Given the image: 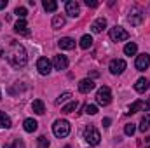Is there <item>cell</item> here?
Listing matches in <instances>:
<instances>
[{"instance_id":"1","label":"cell","mask_w":150,"mask_h":148,"mask_svg":"<svg viewBox=\"0 0 150 148\" xmlns=\"http://www.w3.org/2000/svg\"><path fill=\"white\" fill-rule=\"evenodd\" d=\"M0 58H5L14 68H23L28 63L25 47L16 40H2L0 42Z\"/></svg>"},{"instance_id":"2","label":"cell","mask_w":150,"mask_h":148,"mask_svg":"<svg viewBox=\"0 0 150 148\" xmlns=\"http://www.w3.org/2000/svg\"><path fill=\"white\" fill-rule=\"evenodd\" d=\"M52 132L56 138H67L70 134V122L68 120H56L52 124Z\"/></svg>"},{"instance_id":"3","label":"cell","mask_w":150,"mask_h":148,"mask_svg":"<svg viewBox=\"0 0 150 148\" xmlns=\"http://www.w3.org/2000/svg\"><path fill=\"white\" fill-rule=\"evenodd\" d=\"M84 140H86L91 147H96V145H100V141H101V134H100V131H98L96 127L87 125V127L84 129Z\"/></svg>"},{"instance_id":"4","label":"cell","mask_w":150,"mask_h":148,"mask_svg":"<svg viewBox=\"0 0 150 148\" xmlns=\"http://www.w3.org/2000/svg\"><path fill=\"white\" fill-rule=\"evenodd\" d=\"M110 101H112V91H110V87L103 85L101 89H98V92H96V103L101 105V106H107V105H110Z\"/></svg>"},{"instance_id":"5","label":"cell","mask_w":150,"mask_h":148,"mask_svg":"<svg viewBox=\"0 0 150 148\" xmlns=\"http://www.w3.org/2000/svg\"><path fill=\"white\" fill-rule=\"evenodd\" d=\"M108 35H110V38H112L113 42H124V40L129 38V33L122 26H113V28H110Z\"/></svg>"},{"instance_id":"6","label":"cell","mask_w":150,"mask_h":148,"mask_svg":"<svg viewBox=\"0 0 150 148\" xmlns=\"http://www.w3.org/2000/svg\"><path fill=\"white\" fill-rule=\"evenodd\" d=\"M127 19H129V23H131L133 26H138V25H142V21H143V12H142L138 7H134V9L129 11Z\"/></svg>"},{"instance_id":"7","label":"cell","mask_w":150,"mask_h":148,"mask_svg":"<svg viewBox=\"0 0 150 148\" xmlns=\"http://www.w3.org/2000/svg\"><path fill=\"white\" fill-rule=\"evenodd\" d=\"M108 70H110V73H113V75H120L126 70V61H124V59H112L110 65H108Z\"/></svg>"},{"instance_id":"8","label":"cell","mask_w":150,"mask_h":148,"mask_svg":"<svg viewBox=\"0 0 150 148\" xmlns=\"http://www.w3.org/2000/svg\"><path fill=\"white\" fill-rule=\"evenodd\" d=\"M51 68H52V63L47 59V58H38L37 61V70L40 75H49L51 73Z\"/></svg>"},{"instance_id":"9","label":"cell","mask_w":150,"mask_h":148,"mask_svg":"<svg viewBox=\"0 0 150 148\" xmlns=\"http://www.w3.org/2000/svg\"><path fill=\"white\" fill-rule=\"evenodd\" d=\"M150 111V101H142V99H138V101H134L133 105H129V110L127 113H136V111Z\"/></svg>"},{"instance_id":"10","label":"cell","mask_w":150,"mask_h":148,"mask_svg":"<svg viewBox=\"0 0 150 148\" xmlns=\"http://www.w3.org/2000/svg\"><path fill=\"white\" fill-rule=\"evenodd\" d=\"M134 66H136V70H140V72L147 70V68L150 66V56L147 54V52L136 56V63H134Z\"/></svg>"},{"instance_id":"11","label":"cell","mask_w":150,"mask_h":148,"mask_svg":"<svg viewBox=\"0 0 150 148\" xmlns=\"http://www.w3.org/2000/svg\"><path fill=\"white\" fill-rule=\"evenodd\" d=\"M65 9H67V14H68L70 18H77V16L80 14V5H79V2H75V0H68V2L65 4Z\"/></svg>"},{"instance_id":"12","label":"cell","mask_w":150,"mask_h":148,"mask_svg":"<svg viewBox=\"0 0 150 148\" xmlns=\"http://www.w3.org/2000/svg\"><path fill=\"white\" fill-rule=\"evenodd\" d=\"M52 66H54V70H67L68 68V58L67 56H63V54H59V56H54V59H52Z\"/></svg>"},{"instance_id":"13","label":"cell","mask_w":150,"mask_h":148,"mask_svg":"<svg viewBox=\"0 0 150 148\" xmlns=\"http://www.w3.org/2000/svg\"><path fill=\"white\" fill-rule=\"evenodd\" d=\"M105 28H107V19H105V18H98V19H94L93 25H91L93 33H101Z\"/></svg>"},{"instance_id":"14","label":"cell","mask_w":150,"mask_h":148,"mask_svg":"<svg viewBox=\"0 0 150 148\" xmlns=\"http://www.w3.org/2000/svg\"><path fill=\"white\" fill-rule=\"evenodd\" d=\"M94 89V82L91 80V78H82L80 82H79V91L80 92H89V91H93Z\"/></svg>"},{"instance_id":"15","label":"cell","mask_w":150,"mask_h":148,"mask_svg":"<svg viewBox=\"0 0 150 148\" xmlns=\"http://www.w3.org/2000/svg\"><path fill=\"white\" fill-rule=\"evenodd\" d=\"M58 45H59V49H65V51H70V49H74L75 47V40L70 37H63L58 40Z\"/></svg>"},{"instance_id":"16","label":"cell","mask_w":150,"mask_h":148,"mask_svg":"<svg viewBox=\"0 0 150 148\" xmlns=\"http://www.w3.org/2000/svg\"><path fill=\"white\" fill-rule=\"evenodd\" d=\"M14 30H16V33H19V35H28V33H30L28 25H26L25 19H18V23L14 25Z\"/></svg>"},{"instance_id":"17","label":"cell","mask_w":150,"mask_h":148,"mask_svg":"<svg viewBox=\"0 0 150 148\" xmlns=\"http://www.w3.org/2000/svg\"><path fill=\"white\" fill-rule=\"evenodd\" d=\"M149 85H150L149 80H147L145 77H142V78L136 80V84H134V91H136V92H145V91L149 89Z\"/></svg>"},{"instance_id":"18","label":"cell","mask_w":150,"mask_h":148,"mask_svg":"<svg viewBox=\"0 0 150 148\" xmlns=\"http://www.w3.org/2000/svg\"><path fill=\"white\" fill-rule=\"evenodd\" d=\"M38 127L37 120H33V118H25V122H23V129L26 131V132H35Z\"/></svg>"},{"instance_id":"19","label":"cell","mask_w":150,"mask_h":148,"mask_svg":"<svg viewBox=\"0 0 150 148\" xmlns=\"http://www.w3.org/2000/svg\"><path fill=\"white\" fill-rule=\"evenodd\" d=\"M65 23H67V19H65V16H61V14H56V16L52 18V28H54V30L63 28Z\"/></svg>"},{"instance_id":"20","label":"cell","mask_w":150,"mask_h":148,"mask_svg":"<svg viewBox=\"0 0 150 148\" xmlns=\"http://www.w3.org/2000/svg\"><path fill=\"white\" fill-rule=\"evenodd\" d=\"M136 51H138V45H136L134 42H127V44L124 45V54H126V56H134Z\"/></svg>"},{"instance_id":"21","label":"cell","mask_w":150,"mask_h":148,"mask_svg":"<svg viewBox=\"0 0 150 148\" xmlns=\"http://www.w3.org/2000/svg\"><path fill=\"white\" fill-rule=\"evenodd\" d=\"M32 110L35 111L37 115H42V113L45 111V106H44V101H42V99H35V101L32 103Z\"/></svg>"},{"instance_id":"22","label":"cell","mask_w":150,"mask_h":148,"mask_svg":"<svg viewBox=\"0 0 150 148\" xmlns=\"http://www.w3.org/2000/svg\"><path fill=\"white\" fill-rule=\"evenodd\" d=\"M12 125L11 118L5 115V111H0V129H9Z\"/></svg>"},{"instance_id":"23","label":"cell","mask_w":150,"mask_h":148,"mask_svg":"<svg viewBox=\"0 0 150 148\" xmlns=\"http://www.w3.org/2000/svg\"><path fill=\"white\" fill-rule=\"evenodd\" d=\"M42 5H44V9H45L47 12H54V11L58 9V4H56L54 0H44Z\"/></svg>"},{"instance_id":"24","label":"cell","mask_w":150,"mask_h":148,"mask_svg":"<svg viewBox=\"0 0 150 148\" xmlns=\"http://www.w3.org/2000/svg\"><path fill=\"white\" fill-rule=\"evenodd\" d=\"M79 45H80L82 49H89V47L93 45V37H91V35H84V37L80 38Z\"/></svg>"},{"instance_id":"25","label":"cell","mask_w":150,"mask_h":148,"mask_svg":"<svg viewBox=\"0 0 150 148\" xmlns=\"http://www.w3.org/2000/svg\"><path fill=\"white\" fill-rule=\"evenodd\" d=\"M149 127H150V113H147V115L142 118V122H140V131H143V132H145Z\"/></svg>"},{"instance_id":"26","label":"cell","mask_w":150,"mask_h":148,"mask_svg":"<svg viewBox=\"0 0 150 148\" xmlns=\"http://www.w3.org/2000/svg\"><path fill=\"white\" fill-rule=\"evenodd\" d=\"M70 98H72V92H63V94H59V96H58L56 105H63V103H67Z\"/></svg>"},{"instance_id":"27","label":"cell","mask_w":150,"mask_h":148,"mask_svg":"<svg viewBox=\"0 0 150 148\" xmlns=\"http://www.w3.org/2000/svg\"><path fill=\"white\" fill-rule=\"evenodd\" d=\"M77 106H79V103H77V101H70L68 105H65V106H63V113H72L74 110H77Z\"/></svg>"},{"instance_id":"28","label":"cell","mask_w":150,"mask_h":148,"mask_svg":"<svg viewBox=\"0 0 150 148\" xmlns=\"http://www.w3.org/2000/svg\"><path fill=\"white\" fill-rule=\"evenodd\" d=\"M134 132H136L134 124H126V127H124V134H126V136H133Z\"/></svg>"},{"instance_id":"29","label":"cell","mask_w":150,"mask_h":148,"mask_svg":"<svg viewBox=\"0 0 150 148\" xmlns=\"http://www.w3.org/2000/svg\"><path fill=\"white\" fill-rule=\"evenodd\" d=\"M37 143H38V148H49V145H51L49 140H47L45 136H40V138L37 140Z\"/></svg>"},{"instance_id":"30","label":"cell","mask_w":150,"mask_h":148,"mask_svg":"<svg viewBox=\"0 0 150 148\" xmlns=\"http://www.w3.org/2000/svg\"><path fill=\"white\" fill-rule=\"evenodd\" d=\"M14 14H18V18H19V19H25L28 12H26V9H25V7H16Z\"/></svg>"},{"instance_id":"31","label":"cell","mask_w":150,"mask_h":148,"mask_svg":"<svg viewBox=\"0 0 150 148\" xmlns=\"http://www.w3.org/2000/svg\"><path fill=\"white\" fill-rule=\"evenodd\" d=\"M84 110H86L87 115H96V113H98V106H96V105H86Z\"/></svg>"},{"instance_id":"32","label":"cell","mask_w":150,"mask_h":148,"mask_svg":"<svg viewBox=\"0 0 150 148\" xmlns=\"http://www.w3.org/2000/svg\"><path fill=\"white\" fill-rule=\"evenodd\" d=\"M86 5H87V7H98L100 2H96V0H86Z\"/></svg>"},{"instance_id":"33","label":"cell","mask_w":150,"mask_h":148,"mask_svg":"<svg viewBox=\"0 0 150 148\" xmlns=\"http://www.w3.org/2000/svg\"><path fill=\"white\" fill-rule=\"evenodd\" d=\"M12 148H25V143H23L21 140H16L14 145H12Z\"/></svg>"},{"instance_id":"34","label":"cell","mask_w":150,"mask_h":148,"mask_svg":"<svg viewBox=\"0 0 150 148\" xmlns=\"http://www.w3.org/2000/svg\"><path fill=\"white\" fill-rule=\"evenodd\" d=\"M110 118H103V127H110Z\"/></svg>"},{"instance_id":"35","label":"cell","mask_w":150,"mask_h":148,"mask_svg":"<svg viewBox=\"0 0 150 148\" xmlns=\"http://www.w3.org/2000/svg\"><path fill=\"white\" fill-rule=\"evenodd\" d=\"M7 7V0H0V9H5Z\"/></svg>"},{"instance_id":"36","label":"cell","mask_w":150,"mask_h":148,"mask_svg":"<svg viewBox=\"0 0 150 148\" xmlns=\"http://www.w3.org/2000/svg\"><path fill=\"white\" fill-rule=\"evenodd\" d=\"M149 148H150V147H149Z\"/></svg>"}]
</instances>
